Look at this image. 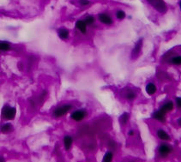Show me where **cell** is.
I'll list each match as a JSON object with an SVG mask.
<instances>
[{
	"instance_id": "603a6c76",
	"label": "cell",
	"mask_w": 181,
	"mask_h": 162,
	"mask_svg": "<svg viewBox=\"0 0 181 162\" xmlns=\"http://www.w3.org/2000/svg\"><path fill=\"white\" fill-rule=\"evenodd\" d=\"M79 4H80V5L82 6H89L91 4L90 1H89V0H80L79 1Z\"/></svg>"
},
{
	"instance_id": "4fadbf2b",
	"label": "cell",
	"mask_w": 181,
	"mask_h": 162,
	"mask_svg": "<svg viewBox=\"0 0 181 162\" xmlns=\"http://www.w3.org/2000/svg\"><path fill=\"white\" fill-rule=\"evenodd\" d=\"M75 27H76V28L77 30H79L82 34H85L86 33H87V27L88 26H87V24H86L85 21H83V20H78V21H76Z\"/></svg>"
},
{
	"instance_id": "277c9868",
	"label": "cell",
	"mask_w": 181,
	"mask_h": 162,
	"mask_svg": "<svg viewBox=\"0 0 181 162\" xmlns=\"http://www.w3.org/2000/svg\"><path fill=\"white\" fill-rule=\"evenodd\" d=\"M173 147L167 144V143H161L160 146L158 147L157 151H158V154L160 158H166L167 156H169L171 154L173 153Z\"/></svg>"
},
{
	"instance_id": "d4e9b609",
	"label": "cell",
	"mask_w": 181,
	"mask_h": 162,
	"mask_svg": "<svg viewBox=\"0 0 181 162\" xmlns=\"http://www.w3.org/2000/svg\"><path fill=\"white\" fill-rule=\"evenodd\" d=\"M135 131L134 130H132V129H131V130H129L128 131V136H130V137H131V136H135Z\"/></svg>"
},
{
	"instance_id": "6da1fadb",
	"label": "cell",
	"mask_w": 181,
	"mask_h": 162,
	"mask_svg": "<svg viewBox=\"0 0 181 162\" xmlns=\"http://www.w3.org/2000/svg\"><path fill=\"white\" fill-rule=\"evenodd\" d=\"M146 2L154 11H156L160 14H165L168 11L167 5L164 0H146Z\"/></svg>"
},
{
	"instance_id": "4316f807",
	"label": "cell",
	"mask_w": 181,
	"mask_h": 162,
	"mask_svg": "<svg viewBox=\"0 0 181 162\" xmlns=\"http://www.w3.org/2000/svg\"><path fill=\"white\" fill-rule=\"evenodd\" d=\"M0 162H5V160L3 156H0Z\"/></svg>"
},
{
	"instance_id": "7402d4cb",
	"label": "cell",
	"mask_w": 181,
	"mask_h": 162,
	"mask_svg": "<svg viewBox=\"0 0 181 162\" xmlns=\"http://www.w3.org/2000/svg\"><path fill=\"white\" fill-rule=\"evenodd\" d=\"M12 130V126H11V124H5V125L2 127V131L4 133H8Z\"/></svg>"
},
{
	"instance_id": "83f0119b",
	"label": "cell",
	"mask_w": 181,
	"mask_h": 162,
	"mask_svg": "<svg viewBox=\"0 0 181 162\" xmlns=\"http://www.w3.org/2000/svg\"><path fill=\"white\" fill-rule=\"evenodd\" d=\"M179 9H180V11H181V0H180V2H179Z\"/></svg>"
},
{
	"instance_id": "7c38bea8",
	"label": "cell",
	"mask_w": 181,
	"mask_h": 162,
	"mask_svg": "<svg viewBox=\"0 0 181 162\" xmlns=\"http://www.w3.org/2000/svg\"><path fill=\"white\" fill-rule=\"evenodd\" d=\"M145 91H146L147 94L152 96V95L156 94V92H157V87H156V85H155L154 83L150 82V83H149L146 85V87H145Z\"/></svg>"
},
{
	"instance_id": "9a60e30c",
	"label": "cell",
	"mask_w": 181,
	"mask_h": 162,
	"mask_svg": "<svg viewBox=\"0 0 181 162\" xmlns=\"http://www.w3.org/2000/svg\"><path fill=\"white\" fill-rule=\"evenodd\" d=\"M167 63L172 65H176V66H179L181 65V56L180 55H177L171 57L170 58L167 59Z\"/></svg>"
},
{
	"instance_id": "8992f818",
	"label": "cell",
	"mask_w": 181,
	"mask_h": 162,
	"mask_svg": "<svg viewBox=\"0 0 181 162\" xmlns=\"http://www.w3.org/2000/svg\"><path fill=\"white\" fill-rule=\"evenodd\" d=\"M143 47H144V39H140L135 44L133 49L131 51V58L132 59H137L138 58L140 53L142 52Z\"/></svg>"
},
{
	"instance_id": "2e32d148",
	"label": "cell",
	"mask_w": 181,
	"mask_h": 162,
	"mask_svg": "<svg viewBox=\"0 0 181 162\" xmlns=\"http://www.w3.org/2000/svg\"><path fill=\"white\" fill-rule=\"evenodd\" d=\"M113 160H114V154H113V152L112 150H108L103 155L101 162H113Z\"/></svg>"
},
{
	"instance_id": "ac0fdd59",
	"label": "cell",
	"mask_w": 181,
	"mask_h": 162,
	"mask_svg": "<svg viewBox=\"0 0 181 162\" xmlns=\"http://www.w3.org/2000/svg\"><path fill=\"white\" fill-rule=\"evenodd\" d=\"M58 35L61 40H67L69 38V31L66 28H59L58 31Z\"/></svg>"
},
{
	"instance_id": "484cf974",
	"label": "cell",
	"mask_w": 181,
	"mask_h": 162,
	"mask_svg": "<svg viewBox=\"0 0 181 162\" xmlns=\"http://www.w3.org/2000/svg\"><path fill=\"white\" fill-rule=\"evenodd\" d=\"M177 124H178V125L179 126H180L181 127V118H179L178 120H177Z\"/></svg>"
},
{
	"instance_id": "d6986e66",
	"label": "cell",
	"mask_w": 181,
	"mask_h": 162,
	"mask_svg": "<svg viewBox=\"0 0 181 162\" xmlns=\"http://www.w3.org/2000/svg\"><path fill=\"white\" fill-rule=\"evenodd\" d=\"M115 17L118 21H123L126 18V12L123 10H118L115 11Z\"/></svg>"
},
{
	"instance_id": "52a82bcc",
	"label": "cell",
	"mask_w": 181,
	"mask_h": 162,
	"mask_svg": "<svg viewBox=\"0 0 181 162\" xmlns=\"http://www.w3.org/2000/svg\"><path fill=\"white\" fill-rule=\"evenodd\" d=\"M137 93L132 89H124L123 96L129 102H132L137 98Z\"/></svg>"
},
{
	"instance_id": "cb8c5ba5",
	"label": "cell",
	"mask_w": 181,
	"mask_h": 162,
	"mask_svg": "<svg viewBox=\"0 0 181 162\" xmlns=\"http://www.w3.org/2000/svg\"><path fill=\"white\" fill-rule=\"evenodd\" d=\"M175 104L178 109H181V97H177L176 98Z\"/></svg>"
},
{
	"instance_id": "5bb4252c",
	"label": "cell",
	"mask_w": 181,
	"mask_h": 162,
	"mask_svg": "<svg viewBox=\"0 0 181 162\" xmlns=\"http://www.w3.org/2000/svg\"><path fill=\"white\" fill-rule=\"evenodd\" d=\"M73 145V137L71 136H65L64 137V147L66 151H69Z\"/></svg>"
},
{
	"instance_id": "e0dca14e",
	"label": "cell",
	"mask_w": 181,
	"mask_h": 162,
	"mask_svg": "<svg viewBox=\"0 0 181 162\" xmlns=\"http://www.w3.org/2000/svg\"><path fill=\"white\" fill-rule=\"evenodd\" d=\"M129 120H130V114H129V112H124L119 117V123L124 126L127 125L128 123H129Z\"/></svg>"
},
{
	"instance_id": "7a4b0ae2",
	"label": "cell",
	"mask_w": 181,
	"mask_h": 162,
	"mask_svg": "<svg viewBox=\"0 0 181 162\" xmlns=\"http://www.w3.org/2000/svg\"><path fill=\"white\" fill-rule=\"evenodd\" d=\"M98 21L101 22V24L106 25V26L111 27L113 25L114 23V19L112 16V15H110L107 12H101L98 14Z\"/></svg>"
},
{
	"instance_id": "ba28073f",
	"label": "cell",
	"mask_w": 181,
	"mask_h": 162,
	"mask_svg": "<svg viewBox=\"0 0 181 162\" xmlns=\"http://www.w3.org/2000/svg\"><path fill=\"white\" fill-rule=\"evenodd\" d=\"M87 116V112H86L85 110H76L74 111L71 115H70V118L72 120L76 121V122H80V121H82Z\"/></svg>"
},
{
	"instance_id": "8fae6325",
	"label": "cell",
	"mask_w": 181,
	"mask_h": 162,
	"mask_svg": "<svg viewBox=\"0 0 181 162\" xmlns=\"http://www.w3.org/2000/svg\"><path fill=\"white\" fill-rule=\"evenodd\" d=\"M173 108H174V104H173V101H167V102H166L164 104L162 105L160 107V109L159 110L161 111L162 112H164V113H168V112H170L172 111L173 110Z\"/></svg>"
},
{
	"instance_id": "44dd1931",
	"label": "cell",
	"mask_w": 181,
	"mask_h": 162,
	"mask_svg": "<svg viewBox=\"0 0 181 162\" xmlns=\"http://www.w3.org/2000/svg\"><path fill=\"white\" fill-rule=\"evenodd\" d=\"M11 49V46L9 43L5 41L0 42V51H9Z\"/></svg>"
},
{
	"instance_id": "3957f363",
	"label": "cell",
	"mask_w": 181,
	"mask_h": 162,
	"mask_svg": "<svg viewBox=\"0 0 181 162\" xmlns=\"http://www.w3.org/2000/svg\"><path fill=\"white\" fill-rule=\"evenodd\" d=\"M72 109V105L69 104H65L57 107L53 112V116L55 118H61L63 116L66 115L69 111Z\"/></svg>"
},
{
	"instance_id": "5b68a950",
	"label": "cell",
	"mask_w": 181,
	"mask_h": 162,
	"mask_svg": "<svg viewBox=\"0 0 181 162\" xmlns=\"http://www.w3.org/2000/svg\"><path fill=\"white\" fill-rule=\"evenodd\" d=\"M3 117L5 120H12L15 118L16 114V109L15 107H11L9 105L3 109Z\"/></svg>"
},
{
	"instance_id": "9c48e42d",
	"label": "cell",
	"mask_w": 181,
	"mask_h": 162,
	"mask_svg": "<svg viewBox=\"0 0 181 162\" xmlns=\"http://www.w3.org/2000/svg\"><path fill=\"white\" fill-rule=\"evenodd\" d=\"M152 118L154 120L157 121V122L165 124L166 121V114L164 113V112H162L161 111L157 110L155 111L154 113L152 114Z\"/></svg>"
},
{
	"instance_id": "ffe728a7",
	"label": "cell",
	"mask_w": 181,
	"mask_h": 162,
	"mask_svg": "<svg viewBox=\"0 0 181 162\" xmlns=\"http://www.w3.org/2000/svg\"><path fill=\"white\" fill-rule=\"evenodd\" d=\"M83 21H85L87 26H91V25H93L95 22V17L93 16H88L84 18Z\"/></svg>"
},
{
	"instance_id": "30bf717a",
	"label": "cell",
	"mask_w": 181,
	"mask_h": 162,
	"mask_svg": "<svg viewBox=\"0 0 181 162\" xmlns=\"http://www.w3.org/2000/svg\"><path fill=\"white\" fill-rule=\"evenodd\" d=\"M155 134H156V136L161 140V141H168L171 140V136L170 135L166 132V131H164L163 129H161V128H159V129H157L156 130V132H155Z\"/></svg>"
}]
</instances>
